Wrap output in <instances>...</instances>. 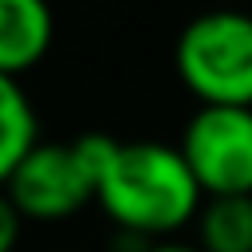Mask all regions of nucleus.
<instances>
[{"mask_svg":"<svg viewBox=\"0 0 252 252\" xmlns=\"http://www.w3.org/2000/svg\"><path fill=\"white\" fill-rule=\"evenodd\" d=\"M20 232H24V217H20V209L12 205V197L0 189V252H16Z\"/></svg>","mask_w":252,"mask_h":252,"instance_id":"nucleus-8","label":"nucleus"},{"mask_svg":"<svg viewBox=\"0 0 252 252\" xmlns=\"http://www.w3.org/2000/svg\"><path fill=\"white\" fill-rule=\"evenodd\" d=\"M94 205L110 217V224L122 236L161 240L197 220L205 193L177 146L142 138V142H114L98 173Z\"/></svg>","mask_w":252,"mask_h":252,"instance_id":"nucleus-1","label":"nucleus"},{"mask_svg":"<svg viewBox=\"0 0 252 252\" xmlns=\"http://www.w3.org/2000/svg\"><path fill=\"white\" fill-rule=\"evenodd\" d=\"M193 244L201 252H252V197H205Z\"/></svg>","mask_w":252,"mask_h":252,"instance_id":"nucleus-6","label":"nucleus"},{"mask_svg":"<svg viewBox=\"0 0 252 252\" xmlns=\"http://www.w3.org/2000/svg\"><path fill=\"white\" fill-rule=\"evenodd\" d=\"M138 252H201V248L185 244V240H154V244H142Z\"/></svg>","mask_w":252,"mask_h":252,"instance_id":"nucleus-9","label":"nucleus"},{"mask_svg":"<svg viewBox=\"0 0 252 252\" xmlns=\"http://www.w3.org/2000/svg\"><path fill=\"white\" fill-rule=\"evenodd\" d=\"M35 142H39V122L32 98L24 94L20 79L0 75V189L8 185V177Z\"/></svg>","mask_w":252,"mask_h":252,"instance_id":"nucleus-7","label":"nucleus"},{"mask_svg":"<svg viewBox=\"0 0 252 252\" xmlns=\"http://www.w3.org/2000/svg\"><path fill=\"white\" fill-rule=\"evenodd\" d=\"M173 71L201 106H252V12L193 16L177 32Z\"/></svg>","mask_w":252,"mask_h":252,"instance_id":"nucleus-2","label":"nucleus"},{"mask_svg":"<svg viewBox=\"0 0 252 252\" xmlns=\"http://www.w3.org/2000/svg\"><path fill=\"white\" fill-rule=\"evenodd\" d=\"M118 138L110 134H79L71 142H35L16 173L8 177L4 193L20 209L24 220H67L94 201L98 173L110 158Z\"/></svg>","mask_w":252,"mask_h":252,"instance_id":"nucleus-3","label":"nucleus"},{"mask_svg":"<svg viewBox=\"0 0 252 252\" xmlns=\"http://www.w3.org/2000/svg\"><path fill=\"white\" fill-rule=\"evenodd\" d=\"M177 150L205 197H252V106H201Z\"/></svg>","mask_w":252,"mask_h":252,"instance_id":"nucleus-4","label":"nucleus"},{"mask_svg":"<svg viewBox=\"0 0 252 252\" xmlns=\"http://www.w3.org/2000/svg\"><path fill=\"white\" fill-rule=\"evenodd\" d=\"M55 39V16L47 0H0V75L20 79Z\"/></svg>","mask_w":252,"mask_h":252,"instance_id":"nucleus-5","label":"nucleus"}]
</instances>
